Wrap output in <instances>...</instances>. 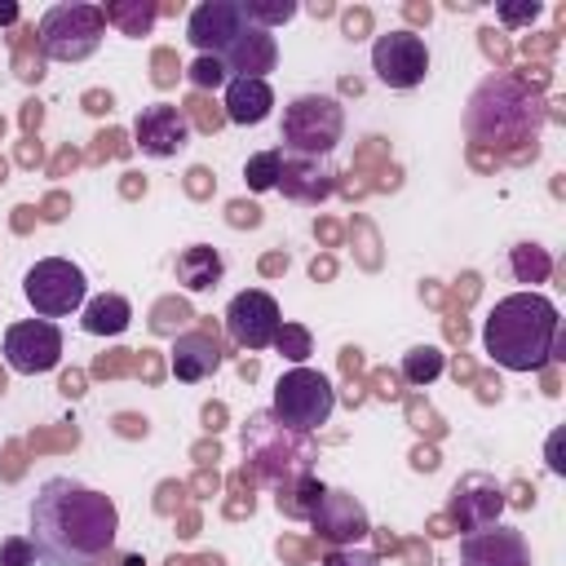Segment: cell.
Masks as SVG:
<instances>
[{
  "mask_svg": "<svg viewBox=\"0 0 566 566\" xmlns=\"http://www.w3.org/2000/svg\"><path fill=\"white\" fill-rule=\"evenodd\" d=\"M513 270H517V279H522V283H535V279L548 270V261H544V252H539V248L522 243V248L513 252Z\"/></svg>",
  "mask_w": 566,
  "mask_h": 566,
  "instance_id": "24",
  "label": "cell"
},
{
  "mask_svg": "<svg viewBox=\"0 0 566 566\" xmlns=\"http://www.w3.org/2000/svg\"><path fill=\"white\" fill-rule=\"evenodd\" d=\"M22 296L40 318H62V314H75L84 305L88 283H84L80 265L62 261V256H44L22 274Z\"/></svg>",
  "mask_w": 566,
  "mask_h": 566,
  "instance_id": "4",
  "label": "cell"
},
{
  "mask_svg": "<svg viewBox=\"0 0 566 566\" xmlns=\"http://www.w3.org/2000/svg\"><path fill=\"white\" fill-rule=\"evenodd\" d=\"M274 35L270 31H261V27H243V35L217 57L226 71H239V75H248V80H265V71L274 66Z\"/></svg>",
  "mask_w": 566,
  "mask_h": 566,
  "instance_id": "14",
  "label": "cell"
},
{
  "mask_svg": "<svg viewBox=\"0 0 566 566\" xmlns=\"http://www.w3.org/2000/svg\"><path fill=\"white\" fill-rule=\"evenodd\" d=\"M226 119L230 124H261L265 115H270V106H274V93H270V84L265 80H248V75H234L230 84H226Z\"/></svg>",
  "mask_w": 566,
  "mask_h": 566,
  "instance_id": "15",
  "label": "cell"
},
{
  "mask_svg": "<svg viewBox=\"0 0 566 566\" xmlns=\"http://www.w3.org/2000/svg\"><path fill=\"white\" fill-rule=\"evenodd\" d=\"M535 13H539V4H535V0H531L526 9H500V18H504V22H531Z\"/></svg>",
  "mask_w": 566,
  "mask_h": 566,
  "instance_id": "28",
  "label": "cell"
},
{
  "mask_svg": "<svg viewBox=\"0 0 566 566\" xmlns=\"http://www.w3.org/2000/svg\"><path fill=\"white\" fill-rule=\"evenodd\" d=\"M128 323H133V305H128L124 296L106 292V296L84 301V318H80V327H84L88 336H119Z\"/></svg>",
  "mask_w": 566,
  "mask_h": 566,
  "instance_id": "17",
  "label": "cell"
},
{
  "mask_svg": "<svg viewBox=\"0 0 566 566\" xmlns=\"http://www.w3.org/2000/svg\"><path fill=\"white\" fill-rule=\"evenodd\" d=\"M31 562H35L31 539H4L0 544V566H31Z\"/></svg>",
  "mask_w": 566,
  "mask_h": 566,
  "instance_id": "26",
  "label": "cell"
},
{
  "mask_svg": "<svg viewBox=\"0 0 566 566\" xmlns=\"http://www.w3.org/2000/svg\"><path fill=\"white\" fill-rule=\"evenodd\" d=\"M279 168H283V150H256L243 164V177L252 190H274L279 186Z\"/></svg>",
  "mask_w": 566,
  "mask_h": 566,
  "instance_id": "21",
  "label": "cell"
},
{
  "mask_svg": "<svg viewBox=\"0 0 566 566\" xmlns=\"http://www.w3.org/2000/svg\"><path fill=\"white\" fill-rule=\"evenodd\" d=\"M371 66H376V80L389 84V88H416L429 71V49L416 31H385L376 35L371 44Z\"/></svg>",
  "mask_w": 566,
  "mask_h": 566,
  "instance_id": "8",
  "label": "cell"
},
{
  "mask_svg": "<svg viewBox=\"0 0 566 566\" xmlns=\"http://www.w3.org/2000/svg\"><path fill=\"white\" fill-rule=\"evenodd\" d=\"M230 212H234V221H248V226H256V208H243V203H234Z\"/></svg>",
  "mask_w": 566,
  "mask_h": 566,
  "instance_id": "30",
  "label": "cell"
},
{
  "mask_svg": "<svg viewBox=\"0 0 566 566\" xmlns=\"http://www.w3.org/2000/svg\"><path fill=\"white\" fill-rule=\"evenodd\" d=\"M243 13H248L252 27L265 31V27H274V22H287V18L296 13V4H292V0H274V4H248V0H243Z\"/></svg>",
  "mask_w": 566,
  "mask_h": 566,
  "instance_id": "23",
  "label": "cell"
},
{
  "mask_svg": "<svg viewBox=\"0 0 566 566\" xmlns=\"http://www.w3.org/2000/svg\"><path fill=\"white\" fill-rule=\"evenodd\" d=\"M4 363L18 376H40L62 363V332L49 318H22L4 332Z\"/></svg>",
  "mask_w": 566,
  "mask_h": 566,
  "instance_id": "7",
  "label": "cell"
},
{
  "mask_svg": "<svg viewBox=\"0 0 566 566\" xmlns=\"http://www.w3.org/2000/svg\"><path fill=\"white\" fill-rule=\"evenodd\" d=\"M177 274H181V283H186L190 292H199V287H212V283L221 279V256H217L212 248L195 243V248H186V252L177 256Z\"/></svg>",
  "mask_w": 566,
  "mask_h": 566,
  "instance_id": "19",
  "label": "cell"
},
{
  "mask_svg": "<svg viewBox=\"0 0 566 566\" xmlns=\"http://www.w3.org/2000/svg\"><path fill=\"white\" fill-rule=\"evenodd\" d=\"M226 332H230V340L243 345V349H265V345H274L279 332H283L279 301H274L270 292H261V287L239 292V296L230 301V310H226Z\"/></svg>",
  "mask_w": 566,
  "mask_h": 566,
  "instance_id": "9",
  "label": "cell"
},
{
  "mask_svg": "<svg viewBox=\"0 0 566 566\" xmlns=\"http://www.w3.org/2000/svg\"><path fill=\"white\" fill-rule=\"evenodd\" d=\"M332 172L318 164V159H283V168H279V186L287 190V195H296V199H318V195H327L332 190V181H327Z\"/></svg>",
  "mask_w": 566,
  "mask_h": 566,
  "instance_id": "18",
  "label": "cell"
},
{
  "mask_svg": "<svg viewBox=\"0 0 566 566\" xmlns=\"http://www.w3.org/2000/svg\"><path fill=\"white\" fill-rule=\"evenodd\" d=\"M318 500H323V486H314L310 478H296V482L279 486V509H283L287 517H314Z\"/></svg>",
  "mask_w": 566,
  "mask_h": 566,
  "instance_id": "20",
  "label": "cell"
},
{
  "mask_svg": "<svg viewBox=\"0 0 566 566\" xmlns=\"http://www.w3.org/2000/svg\"><path fill=\"white\" fill-rule=\"evenodd\" d=\"M119 535V509L111 495L49 478L31 500V548L44 566H102Z\"/></svg>",
  "mask_w": 566,
  "mask_h": 566,
  "instance_id": "1",
  "label": "cell"
},
{
  "mask_svg": "<svg viewBox=\"0 0 566 566\" xmlns=\"http://www.w3.org/2000/svg\"><path fill=\"white\" fill-rule=\"evenodd\" d=\"M190 80H195L199 88H217V84H226V80H230V71H226L217 57H208V53H203V57L190 66Z\"/></svg>",
  "mask_w": 566,
  "mask_h": 566,
  "instance_id": "25",
  "label": "cell"
},
{
  "mask_svg": "<svg viewBox=\"0 0 566 566\" xmlns=\"http://www.w3.org/2000/svg\"><path fill=\"white\" fill-rule=\"evenodd\" d=\"M460 557L464 566H531V548L513 526H486L478 535H464Z\"/></svg>",
  "mask_w": 566,
  "mask_h": 566,
  "instance_id": "11",
  "label": "cell"
},
{
  "mask_svg": "<svg viewBox=\"0 0 566 566\" xmlns=\"http://www.w3.org/2000/svg\"><path fill=\"white\" fill-rule=\"evenodd\" d=\"M283 340L292 345V354H287V358H305V336H301V332H279V345H283Z\"/></svg>",
  "mask_w": 566,
  "mask_h": 566,
  "instance_id": "29",
  "label": "cell"
},
{
  "mask_svg": "<svg viewBox=\"0 0 566 566\" xmlns=\"http://www.w3.org/2000/svg\"><path fill=\"white\" fill-rule=\"evenodd\" d=\"M402 371H407V380H411V385H424V380H433V376L442 371V354H438V349H429V345H420V349H411V354H407Z\"/></svg>",
  "mask_w": 566,
  "mask_h": 566,
  "instance_id": "22",
  "label": "cell"
},
{
  "mask_svg": "<svg viewBox=\"0 0 566 566\" xmlns=\"http://www.w3.org/2000/svg\"><path fill=\"white\" fill-rule=\"evenodd\" d=\"M133 133H137V146L146 150V155H155V159H168V155H177L181 146H186V115L177 111V106H146L142 115H137V124H133Z\"/></svg>",
  "mask_w": 566,
  "mask_h": 566,
  "instance_id": "13",
  "label": "cell"
},
{
  "mask_svg": "<svg viewBox=\"0 0 566 566\" xmlns=\"http://www.w3.org/2000/svg\"><path fill=\"white\" fill-rule=\"evenodd\" d=\"M336 137H340V106L332 97L305 93V97H296L287 106V115H283V142L296 155L318 159V155H327L336 146Z\"/></svg>",
  "mask_w": 566,
  "mask_h": 566,
  "instance_id": "5",
  "label": "cell"
},
{
  "mask_svg": "<svg viewBox=\"0 0 566 566\" xmlns=\"http://www.w3.org/2000/svg\"><path fill=\"white\" fill-rule=\"evenodd\" d=\"M482 345L509 371H539L562 349L557 305L539 292H513L495 301L482 323Z\"/></svg>",
  "mask_w": 566,
  "mask_h": 566,
  "instance_id": "2",
  "label": "cell"
},
{
  "mask_svg": "<svg viewBox=\"0 0 566 566\" xmlns=\"http://www.w3.org/2000/svg\"><path fill=\"white\" fill-rule=\"evenodd\" d=\"M217 367H221V349H217L212 336H203V332L177 336V345H172V371H177V380L195 385V380L212 376Z\"/></svg>",
  "mask_w": 566,
  "mask_h": 566,
  "instance_id": "16",
  "label": "cell"
},
{
  "mask_svg": "<svg viewBox=\"0 0 566 566\" xmlns=\"http://www.w3.org/2000/svg\"><path fill=\"white\" fill-rule=\"evenodd\" d=\"M314 531L323 535V539H332V544H354V539H363L367 535V513H363V504L354 500V495H345V491H323V500H318V509H314Z\"/></svg>",
  "mask_w": 566,
  "mask_h": 566,
  "instance_id": "12",
  "label": "cell"
},
{
  "mask_svg": "<svg viewBox=\"0 0 566 566\" xmlns=\"http://www.w3.org/2000/svg\"><path fill=\"white\" fill-rule=\"evenodd\" d=\"M13 18H18V9L13 4H0V22H13Z\"/></svg>",
  "mask_w": 566,
  "mask_h": 566,
  "instance_id": "31",
  "label": "cell"
},
{
  "mask_svg": "<svg viewBox=\"0 0 566 566\" xmlns=\"http://www.w3.org/2000/svg\"><path fill=\"white\" fill-rule=\"evenodd\" d=\"M102 35V13L88 4H57L40 22V49L57 62H80L97 49Z\"/></svg>",
  "mask_w": 566,
  "mask_h": 566,
  "instance_id": "6",
  "label": "cell"
},
{
  "mask_svg": "<svg viewBox=\"0 0 566 566\" xmlns=\"http://www.w3.org/2000/svg\"><path fill=\"white\" fill-rule=\"evenodd\" d=\"M332 407H336L332 380H327L323 371H314V367H292V371H283L279 385H274V407H270V416H274L283 429H292V433H314L318 424L332 420Z\"/></svg>",
  "mask_w": 566,
  "mask_h": 566,
  "instance_id": "3",
  "label": "cell"
},
{
  "mask_svg": "<svg viewBox=\"0 0 566 566\" xmlns=\"http://www.w3.org/2000/svg\"><path fill=\"white\" fill-rule=\"evenodd\" d=\"M323 566H376V557L363 553V548H332V553L323 557Z\"/></svg>",
  "mask_w": 566,
  "mask_h": 566,
  "instance_id": "27",
  "label": "cell"
},
{
  "mask_svg": "<svg viewBox=\"0 0 566 566\" xmlns=\"http://www.w3.org/2000/svg\"><path fill=\"white\" fill-rule=\"evenodd\" d=\"M248 27V13L239 0H203L190 9V22H186V35L199 53L208 57H221Z\"/></svg>",
  "mask_w": 566,
  "mask_h": 566,
  "instance_id": "10",
  "label": "cell"
}]
</instances>
